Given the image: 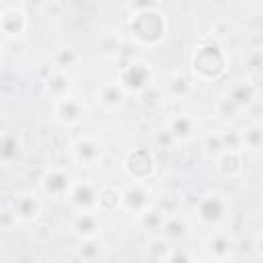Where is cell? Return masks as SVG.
<instances>
[{"instance_id":"obj_26","label":"cell","mask_w":263,"mask_h":263,"mask_svg":"<svg viewBox=\"0 0 263 263\" xmlns=\"http://www.w3.org/2000/svg\"><path fill=\"white\" fill-rule=\"evenodd\" d=\"M171 253H173V242H168L160 234H152L150 236V242L146 247V257L148 259H152V261H168Z\"/></svg>"},{"instance_id":"obj_23","label":"cell","mask_w":263,"mask_h":263,"mask_svg":"<svg viewBox=\"0 0 263 263\" xmlns=\"http://www.w3.org/2000/svg\"><path fill=\"white\" fill-rule=\"evenodd\" d=\"M164 216H166V212L154 201L152 205H148L140 216H136L138 218V222H140V226L152 236V234H158L160 232V226H162V222H164Z\"/></svg>"},{"instance_id":"obj_5","label":"cell","mask_w":263,"mask_h":263,"mask_svg":"<svg viewBox=\"0 0 263 263\" xmlns=\"http://www.w3.org/2000/svg\"><path fill=\"white\" fill-rule=\"evenodd\" d=\"M152 78H154L152 64L144 58H132L117 70L115 80L121 84V88L127 95H140L144 88L152 84Z\"/></svg>"},{"instance_id":"obj_14","label":"cell","mask_w":263,"mask_h":263,"mask_svg":"<svg viewBox=\"0 0 263 263\" xmlns=\"http://www.w3.org/2000/svg\"><path fill=\"white\" fill-rule=\"evenodd\" d=\"M232 251H234V240L228 232H224L222 228L210 230V234L203 240V253L208 259L226 261L232 257Z\"/></svg>"},{"instance_id":"obj_7","label":"cell","mask_w":263,"mask_h":263,"mask_svg":"<svg viewBox=\"0 0 263 263\" xmlns=\"http://www.w3.org/2000/svg\"><path fill=\"white\" fill-rule=\"evenodd\" d=\"M97 191L99 183L92 179H74L72 187L66 193V201L74 212H88L97 210Z\"/></svg>"},{"instance_id":"obj_29","label":"cell","mask_w":263,"mask_h":263,"mask_svg":"<svg viewBox=\"0 0 263 263\" xmlns=\"http://www.w3.org/2000/svg\"><path fill=\"white\" fill-rule=\"evenodd\" d=\"M76 60H78V53H76L72 47H64V49H60V51L55 53V68H58V70H66V68L74 66Z\"/></svg>"},{"instance_id":"obj_8","label":"cell","mask_w":263,"mask_h":263,"mask_svg":"<svg viewBox=\"0 0 263 263\" xmlns=\"http://www.w3.org/2000/svg\"><path fill=\"white\" fill-rule=\"evenodd\" d=\"M72 183H74V175L64 166H51L39 179L41 193L49 199H64Z\"/></svg>"},{"instance_id":"obj_31","label":"cell","mask_w":263,"mask_h":263,"mask_svg":"<svg viewBox=\"0 0 263 263\" xmlns=\"http://www.w3.org/2000/svg\"><path fill=\"white\" fill-rule=\"evenodd\" d=\"M119 47H121V43H119V39H117L115 35L107 33V35L101 37V51H103L105 55H113V53H117Z\"/></svg>"},{"instance_id":"obj_21","label":"cell","mask_w":263,"mask_h":263,"mask_svg":"<svg viewBox=\"0 0 263 263\" xmlns=\"http://www.w3.org/2000/svg\"><path fill=\"white\" fill-rule=\"evenodd\" d=\"M162 92H164V97H168L173 101H181L191 95V78L183 72H173L168 76V80L164 82Z\"/></svg>"},{"instance_id":"obj_13","label":"cell","mask_w":263,"mask_h":263,"mask_svg":"<svg viewBox=\"0 0 263 263\" xmlns=\"http://www.w3.org/2000/svg\"><path fill=\"white\" fill-rule=\"evenodd\" d=\"M199 129V121L193 113H175L166 119V134L175 140V142H191L197 136Z\"/></svg>"},{"instance_id":"obj_2","label":"cell","mask_w":263,"mask_h":263,"mask_svg":"<svg viewBox=\"0 0 263 263\" xmlns=\"http://www.w3.org/2000/svg\"><path fill=\"white\" fill-rule=\"evenodd\" d=\"M127 31L136 43L146 45V47H154L166 35V18L156 8L136 10L129 18Z\"/></svg>"},{"instance_id":"obj_6","label":"cell","mask_w":263,"mask_h":263,"mask_svg":"<svg viewBox=\"0 0 263 263\" xmlns=\"http://www.w3.org/2000/svg\"><path fill=\"white\" fill-rule=\"evenodd\" d=\"M105 142L99 136L84 134L72 142V158L82 168H97L105 160Z\"/></svg>"},{"instance_id":"obj_30","label":"cell","mask_w":263,"mask_h":263,"mask_svg":"<svg viewBox=\"0 0 263 263\" xmlns=\"http://www.w3.org/2000/svg\"><path fill=\"white\" fill-rule=\"evenodd\" d=\"M203 150H205L210 156H216V154H220V152L224 150L222 140H220V132H218V134H210V136H205V140H203Z\"/></svg>"},{"instance_id":"obj_27","label":"cell","mask_w":263,"mask_h":263,"mask_svg":"<svg viewBox=\"0 0 263 263\" xmlns=\"http://www.w3.org/2000/svg\"><path fill=\"white\" fill-rule=\"evenodd\" d=\"M105 257V247L97 238H86L76 249V259L80 261H99Z\"/></svg>"},{"instance_id":"obj_15","label":"cell","mask_w":263,"mask_h":263,"mask_svg":"<svg viewBox=\"0 0 263 263\" xmlns=\"http://www.w3.org/2000/svg\"><path fill=\"white\" fill-rule=\"evenodd\" d=\"M72 232L80 238H99V234L103 232V220H101V212L97 210H88V212H76L72 216Z\"/></svg>"},{"instance_id":"obj_11","label":"cell","mask_w":263,"mask_h":263,"mask_svg":"<svg viewBox=\"0 0 263 263\" xmlns=\"http://www.w3.org/2000/svg\"><path fill=\"white\" fill-rule=\"evenodd\" d=\"M86 115V107L82 103V99L74 97L72 92L60 99H53V119L60 125L66 127H74L78 125Z\"/></svg>"},{"instance_id":"obj_9","label":"cell","mask_w":263,"mask_h":263,"mask_svg":"<svg viewBox=\"0 0 263 263\" xmlns=\"http://www.w3.org/2000/svg\"><path fill=\"white\" fill-rule=\"evenodd\" d=\"M154 203V193L146 181H134L129 187L121 189V212L140 216L148 205Z\"/></svg>"},{"instance_id":"obj_28","label":"cell","mask_w":263,"mask_h":263,"mask_svg":"<svg viewBox=\"0 0 263 263\" xmlns=\"http://www.w3.org/2000/svg\"><path fill=\"white\" fill-rule=\"evenodd\" d=\"M220 140H222L224 150H242V138H240V132L234 129V127L222 129V132H220Z\"/></svg>"},{"instance_id":"obj_32","label":"cell","mask_w":263,"mask_h":263,"mask_svg":"<svg viewBox=\"0 0 263 263\" xmlns=\"http://www.w3.org/2000/svg\"><path fill=\"white\" fill-rule=\"evenodd\" d=\"M247 66H249L251 74H259V68H261V51L259 49H251L247 53Z\"/></svg>"},{"instance_id":"obj_18","label":"cell","mask_w":263,"mask_h":263,"mask_svg":"<svg viewBox=\"0 0 263 263\" xmlns=\"http://www.w3.org/2000/svg\"><path fill=\"white\" fill-rule=\"evenodd\" d=\"M160 236H164L168 242H185L189 236H191V224L185 216L177 214V212H171L164 216V222L160 226Z\"/></svg>"},{"instance_id":"obj_16","label":"cell","mask_w":263,"mask_h":263,"mask_svg":"<svg viewBox=\"0 0 263 263\" xmlns=\"http://www.w3.org/2000/svg\"><path fill=\"white\" fill-rule=\"evenodd\" d=\"M216 173L224 179H238L245 173V150H222L214 156Z\"/></svg>"},{"instance_id":"obj_33","label":"cell","mask_w":263,"mask_h":263,"mask_svg":"<svg viewBox=\"0 0 263 263\" xmlns=\"http://www.w3.org/2000/svg\"><path fill=\"white\" fill-rule=\"evenodd\" d=\"M0 58H2V43H0Z\"/></svg>"},{"instance_id":"obj_3","label":"cell","mask_w":263,"mask_h":263,"mask_svg":"<svg viewBox=\"0 0 263 263\" xmlns=\"http://www.w3.org/2000/svg\"><path fill=\"white\" fill-rule=\"evenodd\" d=\"M228 60L218 43H201L191 55V72L201 82H216L226 74Z\"/></svg>"},{"instance_id":"obj_25","label":"cell","mask_w":263,"mask_h":263,"mask_svg":"<svg viewBox=\"0 0 263 263\" xmlns=\"http://www.w3.org/2000/svg\"><path fill=\"white\" fill-rule=\"evenodd\" d=\"M240 138H242V150L249 152H259L263 146V125L259 119L247 123L245 129H240Z\"/></svg>"},{"instance_id":"obj_12","label":"cell","mask_w":263,"mask_h":263,"mask_svg":"<svg viewBox=\"0 0 263 263\" xmlns=\"http://www.w3.org/2000/svg\"><path fill=\"white\" fill-rule=\"evenodd\" d=\"M154 168L156 162L148 148H136L123 160V171L132 181H148L154 175Z\"/></svg>"},{"instance_id":"obj_10","label":"cell","mask_w":263,"mask_h":263,"mask_svg":"<svg viewBox=\"0 0 263 263\" xmlns=\"http://www.w3.org/2000/svg\"><path fill=\"white\" fill-rule=\"evenodd\" d=\"M41 212H43V201L39 197L37 191L33 189H25V191H18L12 199V216L16 222L21 224H33L41 218Z\"/></svg>"},{"instance_id":"obj_22","label":"cell","mask_w":263,"mask_h":263,"mask_svg":"<svg viewBox=\"0 0 263 263\" xmlns=\"http://www.w3.org/2000/svg\"><path fill=\"white\" fill-rule=\"evenodd\" d=\"M121 208V189L115 185H99L97 191V212L113 214Z\"/></svg>"},{"instance_id":"obj_20","label":"cell","mask_w":263,"mask_h":263,"mask_svg":"<svg viewBox=\"0 0 263 263\" xmlns=\"http://www.w3.org/2000/svg\"><path fill=\"white\" fill-rule=\"evenodd\" d=\"M23 152H25V144L16 132H6L0 136V164L2 166H10L16 160H21Z\"/></svg>"},{"instance_id":"obj_4","label":"cell","mask_w":263,"mask_h":263,"mask_svg":"<svg viewBox=\"0 0 263 263\" xmlns=\"http://www.w3.org/2000/svg\"><path fill=\"white\" fill-rule=\"evenodd\" d=\"M257 97H259V86L253 80H236L226 88L216 109L224 119H230L236 117V113H240L242 109H249Z\"/></svg>"},{"instance_id":"obj_19","label":"cell","mask_w":263,"mask_h":263,"mask_svg":"<svg viewBox=\"0 0 263 263\" xmlns=\"http://www.w3.org/2000/svg\"><path fill=\"white\" fill-rule=\"evenodd\" d=\"M29 27L27 12L18 6H8L0 12V33L4 37H21Z\"/></svg>"},{"instance_id":"obj_24","label":"cell","mask_w":263,"mask_h":263,"mask_svg":"<svg viewBox=\"0 0 263 263\" xmlns=\"http://www.w3.org/2000/svg\"><path fill=\"white\" fill-rule=\"evenodd\" d=\"M45 88L51 95V99H60L72 92V80L66 74V70H53L45 80Z\"/></svg>"},{"instance_id":"obj_17","label":"cell","mask_w":263,"mask_h":263,"mask_svg":"<svg viewBox=\"0 0 263 263\" xmlns=\"http://www.w3.org/2000/svg\"><path fill=\"white\" fill-rule=\"evenodd\" d=\"M125 97H127V92L121 88V84H119L117 80L103 82V84L97 88V105H99L105 113H113V111L121 109L123 103H125Z\"/></svg>"},{"instance_id":"obj_1","label":"cell","mask_w":263,"mask_h":263,"mask_svg":"<svg viewBox=\"0 0 263 263\" xmlns=\"http://www.w3.org/2000/svg\"><path fill=\"white\" fill-rule=\"evenodd\" d=\"M230 210H232L230 197L220 189H210L197 197L193 205V216L201 228L216 230L222 228V224L228 220Z\"/></svg>"}]
</instances>
